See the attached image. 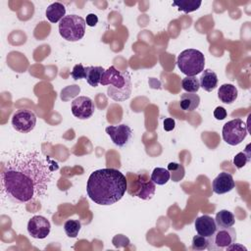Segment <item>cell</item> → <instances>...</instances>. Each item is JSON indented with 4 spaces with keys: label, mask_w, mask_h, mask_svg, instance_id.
Returning a JSON list of instances; mask_svg holds the SVG:
<instances>
[{
    "label": "cell",
    "mask_w": 251,
    "mask_h": 251,
    "mask_svg": "<svg viewBox=\"0 0 251 251\" xmlns=\"http://www.w3.org/2000/svg\"><path fill=\"white\" fill-rule=\"evenodd\" d=\"M58 169L56 161L37 150L16 152L3 166L2 193L17 204L34 201L45 195Z\"/></svg>",
    "instance_id": "obj_1"
},
{
    "label": "cell",
    "mask_w": 251,
    "mask_h": 251,
    "mask_svg": "<svg viewBox=\"0 0 251 251\" xmlns=\"http://www.w3.org/2000/svg\"><path fill=\"white\" fill-rule=\"evenodd\" d=\"M127 188L126 177L119 170L105 168L94 171L88 177L86 192L98 205H112L120 201Z\"/></svg>",
    "instance_id": "obj_2"
},
{
    "label": "cell",
    "mask_w": 251,
    "mask_h": 251,
    "mask_svg": "<svg viewBox=\"0 0 251 251\" xmlns=\"http://www.w3.org/2000/svg\"><path fill=\"white\" fill-rule=\"evenodd\" d=\"M100 84L104 86L109 85L107 94L115 101H126L131 95L132 84L129 73L127 71H118L114 66L105 70Z\"/></svg>",
    "instance_id": "obj_3"
},
{
    "label": "cell",
    "mask_w": 251,
    "mask_h": 251,
    "mask_svg": "<svg viewBox=\"0 0 251 251\" xmlns=\"http://www.w3.org/2000/svg\"><path fill=\"white\" fill-rule=\"evenodd\" d=\"M126 191L143 200L151 199L156 190V184L146 173H128L126 176Z\"/></svg>",
    "instance_id": "obj_4"
},
{
    "label": "cell",
    "mask_w": 251,
    "mask_h": 251,
    "mask_svg": "<svg viewBox=\"0 0 251 251\" xmlns=\"http://www.w3.org/2000/svg\"><path fill=\"white\" fill-rule=\"evenodd\" d=\"M176 64L180 72L187 76H196L204 71V54L196 49H186L177 56Z\"/></svg>",
    "instance_id": "obj_5"
},
{
    "label": "cell",
    "mask_w": 251,
    "mask_h": 251,
    "mask_svg": "<svg viewBox=\"0 0 251 251\" xmlns=\"http://www.w3.org/2000/svg\"><path fill=\"white\" fill-rule=\"evenodd\" d=\"M85 20L77 15L65 16L59 24V33L67 41L80 40L85 33Z\"/></svg>",
    "instance_id": "obj_6"
},
{
    "label": "cell",
    "mask_w": 251,
    "mask_h": 251,
    "mask_svg": "<svg viewBox=\"0 0 251 251\" xmlns=\"http://www.w3.org/2000/svg\"><path fill=\"white\" fill-rule=\"evenodd\" d=\"M247 133V126L239 118L226 123L222 130L223 139L231 146L240 144L245 139Z\"/></svg>",
    "instance_id": "obj_7"
},
{
    "label": "cell",
    "mask_w": 251,
    "mask_h": 251,
    "mask_svg": "<svg viewBox=\"0 0 251 251\" xmlns=\"http://www.w3.org/2000/svg\"><path fill=\"white\" fill-rule=\"evenodd\" d=\"M236 241V232L232 226L229 227H219L217 226L216 231L208 237L207 249L211 251H222L226 250L229 245Z\"/></svg>",
    "instance_id": "obj_8"
},
{
    "label": "cell",
    "mask_w": 251,
    "mask_h": 251,
    "mask_svg": "<svg viewBox=\"0 0 251 251\" xmlns=\"http://www.w3.org/2000/svg\"><path fill=\"white\" fill-rule=\"evenodd\" d=\"M13 127L22 133L30 132L36 125V116L29 110H18L12 117Z\"/></svg>",
    "instance_id": "obj_9"
},
{
    "label": "cell",
    "mask_w": 251,
    "mask_h": 251,
    "mask_svg": "<svg viewBox=\"0 0 251 251\" xmlns=\"http://www.w3.org/2000/svg\"><path fill=\"white\" fill-rule=\"evenodd\" d=\"M113 143L119 147H124L129 143L132 138V129L129 126L122 124L119 126H109L105 128Z\"/></svg>",
    "instance_id": "obj_10"
},
{
    "label": "cell",
    "mask_w": 251,
    "mask_h": 251,
    "mask_svg": "<svg viewBox=\"0 0 251 251\" xmlns=\"http://www.w3.org/2000/svg\"><path fill=\"white\" fill-rule=\"evenodd\" d=\"M73 115L79 120H86L92 117L95 111V105L91 98L87 96H78L72 102L71 107Z\"/></svg>",
    "instance_id": "obj_11"
},
{
    "label": "cell",
    "mask_w": 251,
    "mask_h": 251,
    "mask_svg": "<svg viewBox=\"0 0 251 251\" xmlns=\"http://www.w3.org/2000/svg\"><path fill=\"white\" fill-rule=\"evenodd\" d=\"M50 222L43 216H33L27 223L29 235L36 239H43L50 233Z\"/></svg>",
    "instance_id": "obj_12"
},
{
    "label": "cell",
    "mask_w": 251,
    "mask_h": 251,
    "mask_svg": "<svg viewBox=\"0 0 251 251\" xmlns=\"http://www.w3.org/2000/svg\"><path fill=\"white\" fill-rule=\"evenodd\" d=\"M235 186L233 177L230 174L222 172L212 182V189L216 194H225L231 191Z\"/></svg>",
    "instance_id": "obj_13"
},
{
    "label": "cell",
    "mask_w": 251,
    "mask_h": 251,
    "mask_svg": "<svg viewBox=\"0 0 251 251\" xmlns=\"http://www.w3.org/2000/svg\"><path fill=\"white\" fill-rule=\"evenodd\" d=\"M194 226L197 234H200L205 237L211 236L217 229L215 219H213L208 215H203L198 217L195 220Z\"/></svg>",
    "instance_id": "obj_14"
},
{
    "label": "cell",
    "mask_w": 251,
    "mask_h": 251,
    "mask_svg": "<svg viewBox=\"0 0 251 251\" xmlns=\"http://www.w3.org/2000/svg\"><path fill=\"white\" fill-rule=\"evenodd\" d=\"M237 88L230 83H225L220 86L218 90V97L221 102L225 104H231L237 98Z\"/></svg>",
    "instance_id": "obj_15"
},
{
    "label": "cell",
    "mask_w": 251,
    "mask_h": 251,
    "mask_svg": "<svg viewBox=\"0 0 251 251\" xmlns=\"http://www.w3.org/2000/svg\"><path fill=\"white\" fill-rule=\"evenodd\" d=\"M200 87L205 91L211 92L218 86V76L215 72L210 69H206L202 72L201 76L199 77Z\"/></svg>",
    "instance_id": "obj_16"
},
{
    "label": "cell",
    "mask_w": 251,
    "mask_h": 251,
    "mask_svg": "<svg viewBox=\"0 0 251 251\" xmlns=\"http://www.w3.org/2000/svg\"><path fill=\"white\" fill-rule=\"evenodd\" d=\"M46 18L50 23H58L60 22L66 15V8L60 2H54L50 4L45 12Z\"/></svg>",
    "instance_id": "obj_17"
},
{
    "label": "cell",
    "mask_w": 251,
    "mask_h": 251,
    "mask_svg": "<svg viewBox=\"0 0 251 251\" xmlns=\"http://www.w3.org/2000/svg\"><path fill=\"white\" fill-rule=\"evenodd\" d=\"M199 104H200V97L196 93L185 92L180 95L179 105L183 111H187V112L194 111L198 108Z\"/></svg>",
    "instance_id": "obj_18"
},
{
    "label": "cell",
    "mask_w": 251,
    "mask_h": 251,
    "mask_svg": "<svg viewBox=\"0 0 251 251\" xmlns=\"http://www.w3.org/2000/svg\"><path fill=\"white\" fill-rule=\"evenodd\" d=\"M86 70V76L85 79L87 83L92 86V87H97L98 84L101 81L103 73L105 72L103 67H94V66H89L85 68Z\"/></svg>",
    "instance_id": "obj_19"
},
{
    "label": "cell",
    "mask_w": 251,
    "mask_h": 251,
    "mask_svg": "<svg viewBox=\"0 0 251 251\" xmlns=\"http://www.w3.org/2000/svg\"><path fill=\"white\" fill-rule=\"evenodd\" d=\"M215 222L219 227H229L235 223L234 215L227 210H221L216 214Z\"/></svg>",
    "instance_id": "obj_20"
},
{
    "label": "cell",
    "mask_w": 251,
    "mask_h": 251,
    "mask_svg": "<svg viewBox=\"0 0 251 251\" xmlns=\"http://www.w3.org/2000/svg\"><path fill=\"white\" fill-rule=\"evenodd\" d=\"M202 1L200 0H175L173 6H176L178 11L184 13H191L200 8Z\"/></svg>",
    "instance_id": "obj_21"
},
{
    "label": "cell",
    "mask_w": 251,
    "mask_h": 251,
    "mask_svg": "<svg viewBox=\"0 0 251 251\" xmlns=\"http://www.w3.org/2000/svg\"><path fill=\"white\" fill-rule=\"evenodd\" d=\"M151 179L153 180V182L155 184L158 185H164L165 183H167L170 178H171V175L170 172L168 171V169L165 168H155L151 174Z\"/></svg>",
    "instance_id": "obj_22"
},
{
    "label": "cell",
    "mask_w": 251,
    "mask_h": 251,
    "mask_svg": "<svg viewBox=\"0 0 251 251\" xmlns=\"http://www.w3.org/2000/svg\"><path fill=\"white\" fill-rule=\"evenodd\" d=\"M250 144H248L246 146L245 151L243 152H239L237 153L234 157H233V165L237 168V169H241L243 167H245L251 160V151L249 149Z\"/></svg>",
    "instance_id": "obj_23"
},
{
    "label": "cell",
    "mask_w": 251,
    "mask_h": 251,
    "mask_svg": "<svg viewBox=\"0 0 251 251\" xmlns=\"http://www.w3.org/2000/svg\"><path fill=\"white\" fill-rule=\"evenodd\" d=\"M181 86L186 92L196 93L200 88L199 78L196 76H185L181 79Z\"/></svg>",
    "instance_id": "obj_24"
},
{
    "label": "cell",
    "mask_w": 251,
    "mask_h": 251,
    "mask_svg": "<svg viewBox=\"0 0 251 251\" xmlns=\"http://www.w3.org/2000/svg\"><path fill=\"white\" fill-rule=\"evenodd\" d=\"M168 171L170 172L171 178L173 181H179L183 178L185 171L184 167L181 164H177L175 162H172L168 165Z\"/></svg>",
    "instance_id": "obj_25"
},
{
    "label": "cell",
    "mask_w": 251,
    "mask_h": 251,
    "mask_svg": "<svg viewBox=\"0 0 251 251\" xmlns=\"http://www.w3.org/2000/svg\"><path fill=\"white\" fill-rule=\"evenodd\" d=\"M81 227L78 220H68L64 224V230L69 237H76Z\"/></svg>",
    "instance_id": "obj_26"
},
{
    "label": "cell",
    "mask_w": 251,
    "mask_h": 251,
    "mask_svg": "<svg viewBox=\"0 0 251 251\" xmlns=\"http://www.w3.org/2000/svg\"><path fill=\"white\" fill-rule=\"evenodd\" d=\"M208 247V237L202 236L200 234L194 235L191 242V249L196 251H201L207 249Z\"/></svg>",
    "instance_id": "obj_27"
},
{
    "label": "cell",
    "mask_w": 251,
    "mask_h": 251,
    "mask_svg": "<svg viewBox=\"0 0 251 251\" xmlns=\"http://www.w3.org/2000/svg\"><path fill=\"white\" fill-rule=\"evenodd\" d=\"M71 75L74 79L77 80V79H82L85 78L86 76V70L85 68L82 66V64H77L73 68V71L71 73Z\"/></svg>",
    "instance_id": "obj_28"
},
{
    "label": "cell",
    "mask_w": 251,
    "mask_h": 251,
    "mask_svg": "<svg viewBox=\"0 0 251 251\" xmlns=\"http://www.w3.org/2000/svg\"><path fill=\"white\" fill-rule=\"evenodd\" d=\"M226 111L224 107H217L215 110H214V117L217 119V120H224L226 118Z\"/></svg>",
    "instance_id": "obj_29"
},
{
    "label": "cell",
    "mask_w": 251,
    "mask_h": 251,
    "mask_svg": "<svg viewBox=\"0 0 251 251\" xmlns=\"http://www.w3.org/2000/svg\"><path fill=\"white\" fill-rule=\"evenodd\" d=\"M85 23L88 26H95L98 23V17L95 14H88L86 16Z\"/></svg>",
    "instance_id": "obj_30"
},
{
    "label": "cell",
    "mask_w": 251,
    "mask_h": 251,
    "mask_svg": "<svg viewBox=\"0 0 251 251\" xmlns=\"http://www.w3.org/2000/svg\"><path fill=\"white\" fill-rule=\"evenodd\" d=\"M175 126H176V123H175L174 119H172V118L165 119V121H164V129L166 131L173 130L175 128Z\"/></svg>",
    "instance_id": "obj_31"
}]
</instances>
